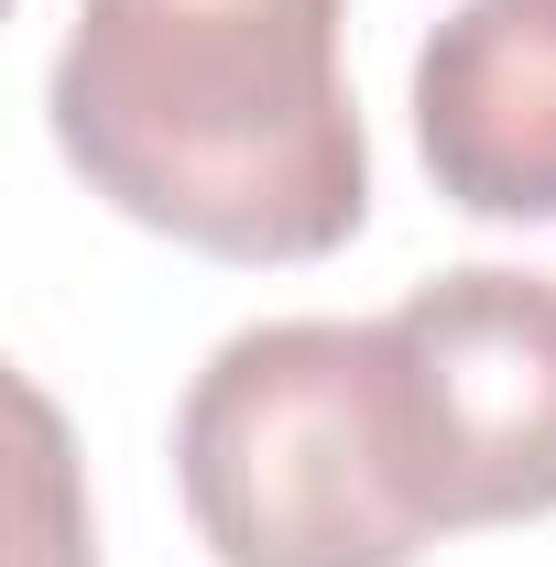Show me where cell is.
I'll return each mask as SVG.
<instances>
[{
    "label": "cell",
    "instance_id": "6da1fadb",
    "mask_svg": "<svg viewBox=\"0 0 556 567\" xmlns=\"http://www.w3.org/2000/svg\"><path fill=\"white\" fill-rule=\"evenodd\" d=\"M339 33L349 0H76L44 110L121 218L208 262H317L371 218Z\"/></svg>",
    "mask_w": 556,
    "mask_h": 567
},
{
    "label": "cell",
    "instance_id": "7a4b0ae2",
    "mask_svg": "<svg viewBox=\"0 0 556 567\" xmlns=\"http://www.w3.org/2000/svg\"><path fill=\"white\" fill-rule=\"evenodd\" d=\"M175 492L218 567H415L436 546L404 470L393 350L349 317L218 339L175 404Z\"/></svg>",
    "mask_w": 556,
    "mask_h": 567
},
{
    "label": "cell",
    "instance_id": "3957f363",
    "mask_svg": "<svg viewBox=\"0 0 556 567\" xmlns=\"http://www.w3.org/2000/svg\"><path fill=\"white\" fill-rule=\"evenodd\" d=\"M404 470L436 535L556 513V284L459 262L382 317Z\"/></svg>",
    "mask_w": 556,
    "mask_h": 567
},
{
    "label": "cell",
    "instance_id": "277c9868",
    "mask_svg": "<svg viewBox=\"0 0 556 567\" xmlns=\"http://www.w3.org/2000/svg\"><path fill=\"white\" fill-rule=\"evenodd\" d=\"M415 142L470 218H556V0H459L415 55Z\"/></svg>",
    "mask_w": 556,
    "mask_h": 567
}]
</instances>
